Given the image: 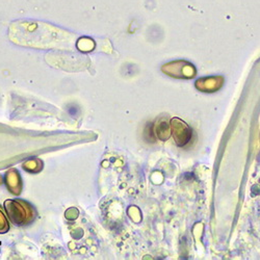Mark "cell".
Masks as SVG:
<instances>
[{
  "instance_id": "1",
  "label": "cell",
  "mask_w": 260,
  "mask_h": 260,
  "mask_svg": "<svg viewBox=\"0 0 260 260\" xmlns=\"http://www.w3.org/2000/svg\"><path fill=\"white\" fill-rule=\"evenodd\" d=\"M161 71L175 78H191L196 74V69L192 63L186 60H173L165 63L161 67Z\"/></svg>"
},
{
  "instance_id": "2",
  "label": "cell",
  "mask_w": 260,
  "mask_h": 260,
  "mask_svg": "<svg viewBox=\"0 0 260 260\" xmlns=\"http://www.w3.org/2000/svg\"><path fill=\"white\" fill-rule=\"evenodd\" d=\"M171 134L177 146H185L191 139V129L189 126L178 118L171 120Z\"/></svg>"
},
{
  "instance_id": "3",
  "label": "cell",
  "mask_w": 260,
  "mask_h": 260,
  "mask_svg": "<svg viewBox=\"0 0 260 260\" xmlns=\"http://www.w3.org/2000/svg\"><path fill=\"white\" fill-rule=\"evenodd\" d=\"M223 77H204L196 82L197 88L202 91H214L218 90L223 84Z\"/></svg>"
},
{
  "instance_id": "4",
  "label": "cell",
  "mask_w": 260,
  "mask_h": 260,
  "mask_svg": "<svg viewBox=\"0 0 260 260\" xmlns=\"http://www.w3.org/2000/svg\"><path fill=\"white\" fill-rule=\"evenodd\" d=\"M156 136L161 141H167L171 136L170 125L166 121H160L155 128Z\"/></svg>"
}]
</instances>
